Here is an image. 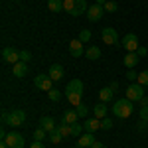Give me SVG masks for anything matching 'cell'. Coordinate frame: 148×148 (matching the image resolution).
Returning a JSON list of instances; mask_svg holds the SVG:
<instances>
[{
	"label": "cell",
	"mask_w": 148,
	"mask_h": 148,
	"mask_svg": "<svg viewBox=\"0 0 148 148\" xmlns=\"http://www.w3.org/2000/svg\"><path fill=\"white\" fill-rule=\"evenodd\" d=\"M49 140H51L53 144H59V140H63V136H61V132L56 128L53 132H49Z\"/></svg>",
	"instance_id": "29"
},
{
	"label": "cell",
	"mask_w": 148,
	"mask_h": 148,
	"mask_svg": "<svg viewBox=\"0 0 148 148\" xmlns=\"http://www.w3.org/2000/svg\"><path fill=\"white\" fill-rule=\"evenodd\" d=\"M47 97H49V101H59V99H61V91H59V89H49V91H47Z\"/></svg>",
	"instance_id": "27"
},
{
	"label": "cell",
	"mask_w": 148,
	"mask_h": 148,
	"mask_svg": "<svg viewBox=\"0 0 148 148\" xmlns=\"http://www.w3.org/2000/svg\"><path fill=\"white\" fill-rule=\"evenodd\" d=\"M77 40H81L83 44H87V42H91V30H81V34Z\"/></svg>",
	"instance_id": "31"
},
{
	"label": "cell",
	"mask_w": 148,
	"mask_h": 148,
	"mask_svg": "<svg viewBox=\"0 0 148 148\" xmlns=\"http://www.w3.org/2000/svg\"><path fill=\"white\" fill-rule=\"evenodd\" d=\"M138 83L142 85V87H148V69L146 71H142V73H138Z\"/></svg>",
	"instance_id": "30"
},
{
	"label": "cell",
	"mask_w": 148,
	"mask_h": 148,
	"mask_svg": "<svg viewBox=\"0 0 148 148\" xmlns=\"http://www.w3.org/2000/svg\"><path fill=\"white\" fill-rule=\"evenodd\" d=\"M146 130H148V128H146Z\"/></svg>",
	"instance_id": "47"
},
{
	"label": "cell",
	"mask_w": 148,
	"mask_h": 148,
	"mask_svg": "<svg viewBox=\"0 0 148 148\" xmlns=\"http://www.w3.org/2000/svg\"><path fill=\"white\" fill-rule=\"evenodd\" d=\"M99 97H101L103 103H109L111 99H113V89H111V87H105V89H101V91H99Z\"/></svg>",
	"instance_id": "24"
},
{
	"label": "cell",
	"mask_w": 148,
	"mask_h": 148,
	"mask_svg": "<svg viewBox=\"0 0 148 148\" xmlns=\"http://www.w3.org/2000/svg\"><path fill=\"white\" fill-rule=\"evenodd\" d=\"M103 8H105V12H116V2H113V0H107L105 4H103Z\"/></svg>",
	"instance_id": "32"
},
{
	"label": "cell",
	"mask_w": 148,
	"mask_h": 148,
	"mask_svg": "<svg viewBox=\"0 0 148 148\" xmlns=\"http://www.w3.org/2000/svg\"><path fill=\"white\" fill-rule=\"evenodd\" d=\"M69 53L73 57H81L85 51H83V42L81 40H71L69 42Z\"/></svg>",
	"instance_id": "10"
},
{
	"label": "cell",
	"mask_w": 148,
	"mask_h": 148,
	"mask_svg": "<svg viewBox=\"0 0 148 148\" xmlns=\"http://www.w3.org/2000/svg\"><path fill=\"white\" fill-rule=\"evenodd\" d=\"M101 128H103V130L113 128V121H111V119H107V116H105V119H101Z\"/></svg>",
	"instance_id": "34"
},
{
	"label": "cell",
	"mask_w": 148,
	"mask_h": 148,
	"mask_svg": "<svg viewBox=\"0 0 148 148\" xmlns=\"http://www.w3.org/2000/svg\"><path fill=\"white\" fill-rule=\"evenodd\" d=\"M4 142L10 148H24V144H26V142H24V136L20 132H10V134H6Z\"/></svg>",
	"instance_id": "6"
},
{
	"label": "cell",
	"mask_w": 148,
	"mask_h": 148,
	"mask_svg": "<svg viewBox=\"0 0 148 148\" xmlns=\"http://www.w3.org/2000/svg\"><path fill=\"white\" fill-rule=\"evenodd\" d=\"M79 121V114L77 111L73 109V111H65L63 113V123H67V125H73V123H77Z\"/></svg>",
	"instance_id": "18"
},
{
	"label": "cell",
	"mask_w": 148,
	"mask_h": 148,
	"mask_svg": "<svg viewBox=\"0 0 148 148\" xmlns=\"http://www.w3.org/2000/svg\"><path fill=\"white\" fill-rule=\"evenodd\" d=\"M30 148H46V146H44V144H42L40 140H34V142H32V146H30Z\"/></svg>",
	"instance_id": "39"
},
{
	"label": "cell",
	"mask_w": 148,
	"mask_h": 148,
	"mask_svg": "<svg viewBox=\"0 0 148 148\" xmlns=\"http://www.w3.org/2000/svg\"><path fill=\"white\" fill-rule=\"evenodd\" d=\"M47 8L51 12H61L63 10V0H47Z\"/></svg>",
	"instance_id": "23"
},
{
	"label": "cell",
	"mask_w": 148,
	"mask_h": 148,
	"mask_svg": "<svg viewBox=\"0 0 148 148\" xmlns=\"http://www.w3.org/2000/svg\"><path fill=\"white\" fill-rule=\"evenodd\" d=\"M93 114H95L97 119H105V116H107V105L103 101L99 103V105H95V107H93Z\"/></svg>",
	"instance_id": "19"
},
{
	"label": "cell",
	"mask_w": 148,
	"mask_h": 148,
	"mask_svg": "<svg viewBox=\"0 0 148 148\" xmlns=\"http://www.w3.org/2000/svg\"><path fill=\"white\" fill-rule=\"evenodd\" d=\"M85 56H87V59L95 61V59H99V57H101V49H99L97 46H91L87 51H85Z\"/></svg>",
	"instance_id": "21"
},
{
	"label": "cell",
	"mask_w": 148,
	"mask_h": 148,
	"mask_svg": "<svg viewBox=\"0 0 148 148\" xmlns=\"http://www.w3.org/2000/svg\"><path fill=\"white\" fill-rule=\"evenodd\" d=\"M83 128H85L87 132H95V130H99V128H101V119H97V116L87 119V121L83 123Z\"/></svg>",
	"instance_id": "12"
},
{
	"label": "cell",
	"mask_w": 148,
	"mask_h": 148,
	"mask_svg": "<svg viewBox=\"0 0 148 148\" xmlns=\"http://www.w3.org/2000/svg\"><path fill=\"white\" fill-rule=\"evenodd\" d=\"M47 134H49V132H47V130H44V128L40 126V128H38V130L34 132V140H40V142H42V140H44Z\"/></svg>",
	"instance_id": "28"
},
{
	"label": "cell",
	"mask_w": 148,
	"mask_h": 148,
	"mask_svg": "<svg viewBox=\"0 0 148 148\" xmlns=\"http://www.w3.org/2000/svg\"><path fill=\"white\" fill-rule=\"evenodd\" d=\"M0 148H10V146H8V144H6V142L2 140V142H0Z\"/></svg>",
	"instance_id": "43"
},
{
	"label": "cell",
	"mask_w": 148,
	"mask_h": 148,
	"mask_svg": "<svg viewBox=\"0 0 148 148\" xmlns=\"http://www.w3.org/2000/svg\"><path fill=\"white\" fill-rule=\"evenodd\" d=\"M140 105H142V107H148V97H146V95L140 99Z\"/></svg>",
	"instance_id": "42"
},
{
	"label": "cell",
	"mask_w": 148,
	"mask_h": 148,
	"mask_svg": "<svg viewBox=\"0 0 148 148\" xmlns=\"http://www.w3.org/2000/svg\"><path fill=\"white\" fill-rule=\"evenodd\" d=\"M93 142H95L93 132H87V134H81L79 136V146H83V148H91Z\"/></svg>",
	"instance_id": "17"
},
{
	"label": "cell",
	"mask_w": 148,
	"mask_h": 148,
	"mask_svg": "<svg viewBox=\"0 0 148 148\" xmlns=\"http://www.w3.org/2000/svg\"><path fill=\"white\" fill-rule=\"evenodd\" d=\"M57 130L61 132V136H63V138H69V136H71V125L63 123V121H61V123L57 125Z\"/></svg>",
	"instance_id": "22"
},
{
	"label": "cell",
	"mask_w": 148,
	"mask_h": 148,
	"mask_svg": "<svg viewBox=\"0 0 148 148\" xmlns=\"http://www.w3.org/2000/svg\"><path fill=\"white\" fill-rule=\"evenodd\" d=\"M125 95H126V99H130L132 103L134 101L140 103V99L144 97V87H142L140 83H132V85H128V89L125 91Z\"/></svg>",
	"instance_id": "3"
},
{
	"label": "cell",
	"mask_w": 148,
	"mask_h": 148,
	"mask_svg": "<svg viewBox=\"0 0 148 148\" xmlns=\"http://www.w3.org/2000/svg\"><path fill=\"white\" fill-rule=\"evenodd\" d=\"M2 59L6 61V63H18L20 61V51L16 49L14 46H6L4 49H2Z\"/></svg>",
	"instance_id": "4"
},
{
	"label": "cell",
	"mask_w": 148,
	"mask_h": 148,
	"mask_svg": "<svg viewBox=\"0 0 148 148\" xmlns=\"http://www.w3.org/2000/svg\"><path fill=\"white\" fill-rule=\"evenodd\" d=\"M40 126H42L44 130H47V132H53V130L57 128L56 121H53L51 116H42V119H40Z\"/></svg>",
	"instance_id": "13"
},
{
	"label": "cell",
	"mask_w": 148,
	"mask_h": 148,
	"mask_svg": "<svg viewBox=\"0 0 148 148\" xmlns=\"http://www.w3.org/2000/svg\"><path fill=\"white\" fill-rule=\"evenodd\" d=\"M126 79H130V81H136V79H138V73L134 71V69H128V71H126Z\"/></svg>",
	"instance_id": "36"
},
{
	"label": "cell",
	"mask_w": 148,
	"mask_h": 148,
	"mask_svg": "<svg viewBox=\"0 0 148 148\" xmlns=\"http://www.w3.org/2000/svg\"><path fill=\"white\" fill-rule=\"evenodd\" d=\"M67 99H69V103H71L73 107L81 105V95L79 93H67Z\"/></svg>",
	"instance_id": "25"
},
{
	"label": "cell",
	"mask_w": 148,
	"mask_h": 148,
	"mask_svg": "<svg viewBox=\"0 0 148 148\" xmlns=\"http://www.w3.org/2000/svg\"><path fill=\"white\" fill-rule=\"evenodd\" d=\"M103 14H105V8L101 4H93L91 8L87 10V18H89V22H99L103 18Z\"/></svg>",
	"instance_id": "9"
},
{
	"label": "cell",
	"mask_w": 148,
	"mask_h": 148,
	"mask_svg": "<svg viewBox=\"0 0 148 148\" xmlns=\"http://www.w3.org/2000/svg\"><path fill=\"white\" fill-rule=\"evenodd\" d=\"M136 128L138 130H146L148 128V121H142V119H140V121L136 123Z\"/></svg>",
	"instance_id": "38"
},
{
	"label": "cell",
	"mask_w": 148,
	"mask_h": 148,
	"mask_svg": "<svg viewBox=\"0 0 148 148\" xmlns=\"http://www.w3.org/2000/svg\"><path fill=\"white\" fill-rule=\"evenodd\" d=\"M134 111V107H132V101L130 99H119V101H114L113 105V113L119 116V119H128L130 114Z\"/></svg>",
	"instance_id": "1"
},
{
	"label": "cell",
	"mask_w": 148,
	"mask_h": 148,
	"mask_svg": "<svg viewBox=\"0 0 148 148\" xmlns=\"http://www.w3.org/2000/svg\"><path fill=\"white\" fill-rule=\"evenodd\" d=\"M2 121H4V125H10V126H20L24 125V121H26V113H24L22 109H14V111H2Z\"/></svg>",
	"instance_id": "2"
},
{
	"label": "cell",
	"mask_w": 148,
	"mask_h": 148,
	"mask_svg": "<svg viewBox=\"0 0 148 148\" xmlns=\"http://www.w3.org/2000/svg\"><path fill=\"white\" fill-rule=\"evenodd\" d=\"M63 10L75 16V10H77V0H63Z\"/></svg>",
	"instance_id": "20"
},
{
	"label": "cell",
	"mask_w": 148,
	"mask_h": 148,
	"mask_svg": "<svg viewBox=\"0 0 148 148\" xmlns=\"http://www.w3.org/2000/svg\"><path fill=\"white\" fill-rule=\"evenodd\" d=\"M12 73H14L16 77H24V75L28 73V63H26V61L14 63V65H12Z\"/></svg>",
	"instance_id": "16"
},
{
	"label": "cell",
	"mask_w": 148,
	"mask_h": 148,
	"mask_svg": "<svg viewBox=\"0 0 148 148\" xmlns=\"http://www.w3.org/2000/svg\"><path fill=\"white\" fill-rule=\"evenodd\" d=\"M75 111H77V114H79V119H81V116H87V114H89V109H87V105H83V103L75 107Z\"/></svg>",
	"instance_id": "33"
},
{
	"label": "cell",
	"mask_w": 148,
	"mask_h": 148,
	"mask_svg": "<svg viewBox=\"0 0 148 148\" xmlns=\"http://www.w3.org/2000/svg\"><path fill=\"white\" fill-rule=\"evenodd\" d=\"M30 59H32V53H30L28 49H24V51H20V61H26V63H28Z\"/></svg>",
	"instance_id": "35"
},
{
	"label": "cell",
	"mask_w": 148,
	"mask_h": 148,
	"mask_svg": "<svg viewBox=\"0 0 148 148\" xmlns=\"http://www.w3.org/2000/svg\"><path fill=\"white\" fill-rule=\"evenodd\" d=\"M79 148H83V146H79Z\"/></svg>",
	"instance_id": "46"
},
{
	"label": "cell",
	"mask_w": 148,
	"mask_h": 148,
	"mask_svg": "<svg viewBox=\"0 0 148 148\" xmlns=\"http://www.w3.org/2000/svg\"><path fill=\"white\" fill-rule=\"evenodd\" d=\"M105 2H107V0H97V4H101V6L105 4Z\"/></svg>",
	"instance_id": "44"
},
{
	"label": "cell",
	"mask_w": 148,
	"mask_h": 148,
	"mask_svg": "<svg viewBox=\"0 0 148 148\" xmlns=\"http://www.w3.org/2000/svg\"><path fill=\"white\" fill-rule=\"evenodd\" d=\"M138 116H140L142 121H148V107H140V113H138Z\"/></svg>",
	"instance_id": "37"
},
{
	"label": "cell",
	"mask_w": 148,
	"mask_h": 148,
	"mask_svg": "<svg viewBox=\"0 0 148 148\" xmlns=\"http://www.w3.org/2000/svg\"><path fill=\"white\" fill-rule=\"evenodd\" d=\"M103 42L107 44V46H116L119 44V34H116V30L114 28H103Z\"/></svg>",
	"instance_id": "7"
},
{
	"label": "cell",
	"mask_w": 148,
	"mask_h": 148,
	"mask_svg": "<svg viewBox=\"0 0 148 148\" xmlns=\"http://www.w3.org/2000/svg\"><path fill=\"white\" fill-rule=\"evenodd\" d=\"M123 47H125L126 51H138V38L134 34H126L123 38Z\"/></svg>",
	"instance_id": "8"
},
{
	"label": "cell",
	"mask_w": 148,
	"mask_h": 148,
	"mask_svg": "<svg viewBox=\"0 0 148 148\" xmlns=\"http://www.w3.org/2000/svg\"><path fill=\"white\" fill-rule=\"evenodd\" d=\"M47 75H49V77H51L53 81L63 79V67H61L59 63H53V65L49 67V71H47Z\"/></svg>",
	"instance_id": "14"
},
{
	"label": "cell",
	"mask_w": 148,
	"mask_h": 148,
	"mask_svg": "<svg viewBox=\"0 0 148 148\" xmlns=\"http://www.w3.org/2000/svg\"><path fill=\"white\" fill-rule=\"evenodd\" d=\"M67 93H79V95H83V81L81 79H71L67 83V87H65V95Z\"/></svg>",
	"instance_id": "11"
},
{
	"label": "cell",
	"mask_w": 148,
	"mask_h": 148,
	"mask_svg": "<svg viewBox=\"0 0 148 148\" xmlns=\"http://www.w3.org/2000/svg\"><path fill=\"white\" fill-rule=\"evenodd\" d=\"M136 53H138L140 57H144V56L148 53V49H146V47H138V51H136Z\"/></svg>",
	"instance_id": "40"
},
{
	"label": "cell",
	"mask_w": 148,
	"mask_h": 148,
	"mask_svg": "<svg viewBox=\"0 0 148 148\" xmlns=\"http://www.w3.org/2000/svg\"><path fill=\"white\" fill-rule=\"evenodd\" d=\"M91 148H105V144H103V142H99V140H95Z\"/></svg>",
	"instance_id": "41"
},
{
	"label": "cell",
	"mask_w": 148,
	"mask_h": 148,
	"mask_svg": "<svg viewBox=\"0 0 148 148\" xmlns=\"http://www.w3.org/2000/svg\"><path fill=\"white\" fill-rule=\"evenodd\" d=\"M34 85L40 91H49V89H53V79L49 75H36Z\"/></svg>",
	"instance_id": "5"
},
{
	"label": "cell",
	"mask_w": 148,
	"mask_h": 148,
	"mask_svg": "<svg viewBox=\"0 0 148 148\" xmlns=\"http://www.w3.org/2000/svg\"><path fill=\"white\" fill-rule=\"evenodd\" d=\"M81 132H83V126H81L79 123H73V125H71V136L79 138V136H81Z\"/></svg>",
	"instance_id": "26"
},
{
	"label": "cell",
	"mask_w": 148,
	"mask_h": 148,
	"mask_svg": "<svg viewBox=\"0 0 148 148\" xmlns=\"http://www.w3.org/2000/svg\"><path fill=\"white\" fill-rule=\"evenodd\" d=\"M16 2H20V0H16Z\"/></svg>",
	"instance_id": "45"
},
{
	"label": "cell",
	"mask_w": 148,
	"mask_h": 148,
	"mask_svg": "<svg viewBox=\"0 0 148 148\" xmlns=\"http://www.w3.org/2000/svg\"><path fill=\"white\" fill-rule=\"evenodd\" d=\"M123 63H125L126 69H132L138 63V53L136 51H128V53L125 56V59H123Z\"/></svg>",
	"instance_id": "15"
}]
</instances>
